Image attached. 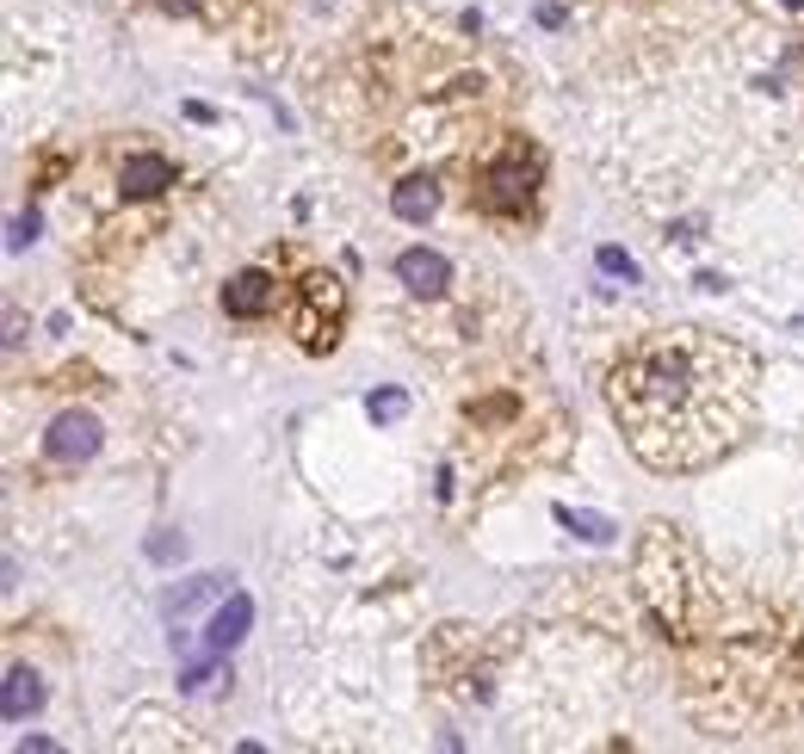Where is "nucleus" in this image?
Wrapping results in <instances>:
<instances>
[{
  "instance_id": "8",
  "label": "nucleus",
  "mask_w": 804,
  "mask_h": 754,
  "mask_svg": "<svg viewBox=\"0 0 804 754\" xmlns=\"http://www.w3.org/2000/svg\"><path fill=\"white\" fill-rule=\"evenodd\" d=\"M248 625H254V600L248 594H229L217 613H211V625H205V649H211V656H229V649L248 637Z\"/></svg>"
},
{
  "instance_id": "11",
  "label": "nucleus",
  "mask_w": 804,
  "mask_h": 754,
  "mask_svg": "<svg viewBox=\"0 0 804 754\" xmlns=\"http://www.w3.org/2000/svg\"><path fill=\"white\" fill-rule=\"evenodd\" d=\"M211 594H223V575H199V582L174 588V594L161 600V613H168V618H180V613H192V606H199V600H211Z\"/></svg>"
},
{
  "instance_id": "10",
  "label": "nucleus",
  "mask_w": 804,
  "mask_h": 754,
  "mask_svg": "<svg viewBox=\"0 0 804 754\" xmlns=\"http://www.w3.org/2000/svg\"><path fill=\"white\" fill-rule=\"evenodd\" d=\"M390 211L403 223H427L433 211H440V180H433V173H409V180L390 192Z\"/></svg>"
},
{
  "instance_id": "7",
  "label": "nucleus",
  "mask_w": 804,
  "mask_h": 754,
  "mask_svg": "<svg viewBox=\"0 0 804 754\" xmlns=\"http://www.w3.org/2000/svg\"><path fill=\"white\" fill-rule=\"evenodd\" d=\"M168 186H180V168L156 149H137V155L118 161V192L125 198H161Z\"/></svg>"
},
{
  "instance_id": "14",
  "label": "nucleus",
  "mask_w": 804,
  "mask_h": 754,
  "mask_svg": "<svg viewBox=\"0 0 804 754\" xmlns=\"http://www.w3.org/2000/svg\"><path fill=\"white\" fill-rule=\"evenodd\" d=\"M594 267L607 272V279H625V284L637 279V267H631V254H625V248H613V241H607V248L594 254Z\"/></svg>"
},
{
  "instance_id": "9",
  "label": "nucleus",
  "mask_w": 804,
  "mask_h": 754,
  "mask_svg": "<svg viewBox=\"0 0 804 754\" xmlns=\"http://www.w3.org/2000/svg\"><path fill=\"white\" fill-rule=\"evenodd\" d=\"M37 705H44V675H37V668H25V661H13V668H7V687H0V718H7V723H25Z\"/></svg>"
},
{
  "instance_id": "3",
  "label": "nucleus",
  "mask_w": 804,
  "mask_h": 754,
  "mask_svg": "<svg viewBox=\"0 0 804 754\" xmlns=\"http://www.w3.org/2000/svg\"><path fill=\"white\" fill-rule=\"evenodd\" d=\"M341 322H347V284L334 272H310L298 284V310H291V334H298L310 353H329L341 341Z\"/></svg>"
},
{
  "instance_id": "4",
  "label": "nucleus",
  "mask_w": 804,
  "mask_h": 754,
  "mask_svg": "<svg viewBox=\"0 0 804 754\" xmlns=\"http://www.w3.org/2000/svg\"><path fill=\"white\" fill-rule=\"evenodd\" d=\"M99 445H106V427H99V414H87V409H63L56 421H50V433H44L50 464H87Z\"/></svg>"
},
{
  "instance_id": "5",
  "label": "nucleus",
  "mask_w": 804,
  "mask_h": 754,
  "mask_svg": "<svg viewBox=\"0 0 804 754\" xmlns=\"http://www.w3.org/2000/svg\"><path fill=\"white\" fill-rule=\"evenodd\" d=\"M272 303H279V279L267 267H242L223 284V315H236V322H260L272 315Z\"/></svg>"
},
{
  "instance_id": "17",
  "label": "nucleus",
  "mask_w": 804,
  "mask_h": 754,
  "mask_svg": "<svg viewBox=\"0 0 804 754\" xmlns=\"http://www.w3.org/2000/svg\"><path fill=\"white\" fill-rule=\"evenodd\" d=\"M149 557H156V563H174V557H186V538H174V532L149 538Z\"/></svg>"
},
{
  "instance_id": "19",
  "label": "nucleus",
  "mask_w": 804,
  "mask_h": 754,
  "mask_svg": "<svg viewBox=\"0 0 804 754\" xmlns=\"http://www.w3.org/2000/svg\"><path fill=\"white\" fill-rule=\"evenodd\" d=\"M780 7H804V0H780Z\"/></svg>"
},
{
  "instance_id": "2",
  "label": "nucleus",
  "mask_w": 804,
  "mask_h": 754,
  "mask_svg": "<svg viewBox=\"0 0 804 754\" xmlns=\"http://www.w3.org/2000/svg\"><path fill=\"white\" fill-rule=\"evenodd\" d=\"M538 180H545V155L526 137H507L476 173V211L483 217H526L538 198Z\"/></svg>"
},
{
  "instance_id": "18",
  "label": "nucleus",
  "mask_w": 804,
  "mask_h": 754,
  "mask_svg": "<svg viewBox=\"0 0 804 754\" xmlns=\"http://www.w3.org/2000/svg\"><path fill=\"white\" fill-rule=\"evenodd\" d=\"M161 13H180V19H192V13H205L211 0H156Z\"/></svg>"
},
{
  "instance_id": "1",
  "label": "nucleus",
  "mask_w": 804,
  "mask_h": 754,
  "mask_svg": "<svg viewBox=\"0 0 804 754\" xmlns=\"http://www.w3.org/2000/svg\"><path fill=\"white\" fill-rule=\"evenodd\" d=\"M755 384L761 365L749 346L706 328H663L607 371V409L650 471L680 476L718 464L742 440Z\"/></svg>"
},
{
  "instance_id": "12",
  "label": "nucleus",
  "mask_w": 804,
  "mask_h": 754,
  "mask_svg": "<svg viewBox=\"0 0 804 754\" xmlns=\"http://www.w3.org/2000/svg\"><path fill=\"white\" fill-rule=\"evenodd\" d=\"M557 519H564L569 532L594 538V545H607V538H613V526H607V519H600V514H576V507H557Z\"/></svg>"
},
{
  "instance_id": "15",
  "label": "nucleus",
  "mask_w": 804,
  "mask_h": 754,
  "mask_svg": "<svg viewBox=\"0 0 804 754\" xmlns=\"http://www.w3.org/2000/svg\"><path fill=\"white\" fill-rule=\"evenodd\" d=\"M211 680H217V668H211V661H186V668H180V687H186V692H205Z\"/></svg>"
},
{
  "instance_id": "6",
  "label": "nucleus",
  "mask_w": 804,
  "mask_h": 754,
  "mask_svg": "<svg viewBox=\"0 0 804 754\" xmlns=\"http://www.w3.org/2000/svg\"><path fill=\"white\" fill-rule=\"evenodd\" d=\"M396 284L409 291V298H446L452 291V260L433 248H403L396 254Z\"/></svg>"
},
{
  "instance_id": "13",
  "label": "nucleus",
  "mask_w": 804,
  "mask_h": 754,
  "mask_svg": "<svg viewBox=\"0 0 804 754\" xmlns=\"http://www.w3.org/2000/svg\"><path fill=\"white\" fill-rule=\"evenodd\" d=\"M365 414L390 427V421H403V414H409V396H403V390H378L372 402H365Z\"/></svg>"
},
{
  "instance_id": "16",
  "label": "nucleus",
  "mask_w": 804,
  "mask_h": 754,
  "mask_svg": "<svg viewBox=\"0 0 804 754\" xmlns=\"http://www.w3.org/2000/svg\"><path fill=\"white\" fill-rule=\"evenodd\" d=\"M37 229H44V223H37V211H25V217H13V236H7V248H25V241H37Z\"/></svg>"
}]
</instances>
